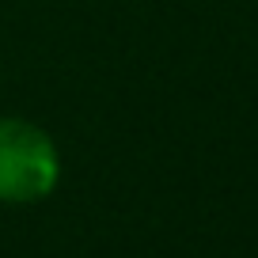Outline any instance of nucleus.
<instances>
[{
  "mask_svg": "<svg viewBox=\"0 0 258 258\" xmlns=\"http://www.w3.org/2000/svg\"><path fill=\"white\" fill-rule=\"evenodd\" d=\"M57 175H61V160L42 129L19 118H0V202H42L46 194H53Z\"/></svg>",
  "mask_w": 258,
  "mask_h": 258,
  "instance_id": "f257e3e1",
  "label": "nucleus"
}]
</instances>
